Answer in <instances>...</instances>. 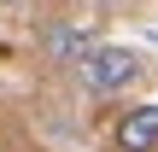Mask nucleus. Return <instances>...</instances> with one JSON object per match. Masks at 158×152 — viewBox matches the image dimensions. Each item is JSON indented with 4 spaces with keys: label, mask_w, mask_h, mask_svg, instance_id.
<instances>
[{
    "label": "nucleus",
    "mask_w": 158,
    "mask_h": 152,
    "mask_svg": "<svg viewBox=\"0 0 158 152\" xmlns=\"http://www.w3.org/2000/svg\"><path fill=\"white\" fill-rule=\"evenodd\" d=\"M76 70H82V82H88L94 94H123V88L141 82V59H135L129 47H106V41H100Z\"/></svg>",
    "instance_id": "obj_1"
},
{
    "label": "nucleus",
    "mask_w": 158,
    "mask_h": 152,
    "mask_svg": "<svg viewBox=\"0 0 158 152\" xmlns=\"http://www.w3.org/2000/svg\"><path fill=\"white\" fill-rule=\"evenodd\" d=\"M117 152H158V105H129L111 129Z\"/></svg>",
    "instance_id": "obj_2"
},
{
    "label": "nucleus",
    "mask_w": 158,
    "mask_h": 152,
    "mask_svg": "<svg viewBox=\"0 0 158 152\" xmlns=\"http://www.w3.org/2000/svg\"><path fill=\"white\" fill-rule=\"evenodd\" d=\"M94 47H100V41H94L88 29H76V23H53V29H47V59H53V64H82Z\"/></svg>",
    "instance_id": "obj_3"
}]
</instances>
